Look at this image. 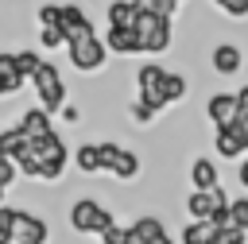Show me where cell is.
Returning a JSON list of instances; mask_svg holds the SVG:
<instances>
[{"label": "cell", "instance_id": "6da1fadb", "mask_svg": "<svg viewBox=\"0 0 248 244\" xmlns=\"http://www.w3.org/2000/svg\"><path fill=\"white\" fill-rule=\"evenodd\" d=\"M186 93H190L186 74H174V70H167V66L155 62V58H147V62L136 66V97H140L143 105H151L155 112L178 105Z\"/></svg>", "mask_w": 248, "mask_h": 244}, {"label": "cell", "instance_id": "7a4b0ae2", "mask_svg": "<svg viewBox=\"0 0 248 244\" xmlns=\"http://www.w3.org/2000/svg\"><path fill=\"white\" fill-rule=\"evenodd\" d=\"M31 89H35L39 108H46L50 116H58V112L70 105L66 74H62V66H58V62H50V58H43V62H39V70L31 74Z\"/></svg>", "mask_w": 248, "mask_h": 244}, {"label": "cell", "instance_id": "3957f363", "mask_svg": "<svg viewBox=\"0 0 248 244\" xmlns=\"http://www.w3.org/2000/svg\"><path fill=\"white\" fill-rule=\"evenodd\" d=\"M66 221H70V229H74L78 236H101L116 217H112V209H108L101 198L78 194V198L70 201V209H66Z\"/></svg>", "mask_w": 248, "mask_h": 244}, {"label": "cell", "instance_id": "277c9868", "mask_svg": "<svg viewBox=\"0 0 248 244\" xmlns=\"http://www.w3.org/2000/svg\"><path fill=\"white\" fill-rule=\"evenodd\" d=\"M66 62H70V70H78L81 77H97V74H105V66H108V46H105V39H101L97 31L78 35V39L66 43Z\"/></svg>", "mask_w": 248, "mask_h": 244}, {"label": "cell", "instance_id": "5b68a950", "mask_svg": "<svg viewBox=\"0 0 248 244\" xmlns=\"http://www.w3.org/2000/svg\"><path fill=\"white\" fill-rule=\"evenodd\" d=\"M136 43H140V54H147V58L167 54L170 43H174V19L140 12V19H136Z\"/></svg>", "mask_w": 248, "mask_h": 244}, {"label": "cell", "instance_id": "8992f818", "mask_svg": "<svg viewBox=\"0 0 248 244\" xmlns=\"http://www.w3.org/2000/svg\"><path fill=\"white\" fill-rule=\"evenodd\" d=\"M97 147H101V174H112L116 182H136L140 178L143 163L132 147H124L116 139H97Z\"/></svg>", "mask_w": 248, "mask_h": 244}, {"label": "cell", "instance_id": "52a82bcc", "mask_svg": "<svg viewBox=\"0 0 248 244\" xmlns=\"http://www.w3.org/2000/svg\"><path fill=\"white\" fill-rule=\"evenodd\" d=\"M225 205H229L225 186H217V190H190V194L182 198L186 221H213V213H217V209H225Z\"/></svg>", "mask_w": 248, "mask_h": 244}, {"label": "cell", "instance_id": "ba28073f", "mask_svg": "<svg viewBox=\"0 0 248 244\" xmlns=\"http://www.w3.org/2000/svg\"><path fill=\"white\" fill-rule=\"evenodd\" d=\"M213 151L225 163H240L248 155V128L240 120H232L229 128H213Z\"/></svg>", "mask_w": 248, "mask_h": 244}, {"label": "cell", "instance_id": "9c48e42d", "mask_svg": "<svg viewBox=\"0 0 248 244\" xmlns=\"http://www.w3.org/2000/svg\"><path fill=\"white\" fill-rule=\"evenodd\" d=\"M209 70L217 77H236L244 70V50L232 43V39H217L213 50H209Z\"/></svg>", "mask_w": 248, "mask_h": 244}, {"label": "cell", "instance_id": "30bf717a", "mask_svg": "<svg viewBox=\"0 0 248 244\" xmlns=\"http://www.w3.org/2000/svg\"><path fill=\"white\" fill-rule=\"evenodd\" d=\"M236 116H240L236 93H209V97H205V120H209L213 128H229Z\"/></svg>", "mask_w": 248, "mask_h": 244}, {"label": "cell", "instance_id": "8fae6325", "mask_svg": "<svg viewBox=\"0 0 248 244\" xmlns=\"http://www.w3.org/2000/svg\"><path fill=\"white\" fill-rule=\"evenodd\" d=\"M12 128H16V136H19V139H39V136L54 132V116H50L46 108H39V105H35V108H23V112H19V120H16Z\"/></svg>", "mask_w": 248, "mask_h": 244}, {"label": "cell", "instance_id": "7c38bea8", "mask_svg": "<svg viewBox=\"0 0 248 244\" xmlns=\"http://www.w3.org/2000/svg\"><path fill=\"white\" fill-rule=\"evenodd\" d=\"M186 178H190V190H217L221 186V167H217L213 155H198V159H190Z\"/></svg>", "mask_w": 248, "mask_h": 244}, {"label": "cell", "instance_id": "4fadbf2b", "mask_svg": "<svg viewBox=\"0 0 248 244\" xmlns=\"http://www.w3.org/2000/svg\"><path fill=\"white\" fill-rule=\"evenodd\" d=\"M27 85V77L16 70V58H12V50H0V101H12V97H19V89Z\"/></svg>", "mask_w": 248, "mask_h": 244}, {"label": "cell", "instance_id": "5bb4252c", "mask_svg": "<svg viewBox=\"0 0 248 244\" xmlns=\"http://www.w3.org/2000/svg\"><path fill=\"white\" fill-rule=\"evenodd\" d=\"M105 46L108 54H120V58H132L140 54V43H136V31H124V27H105Z\"/></svg>", "mask_w": 248, "mask_h": 244}, {"label": "cell", "instance_id": "9a60e30c", "mask_svg": "<svg viewBox=\"0 0 248 244\" xmlns=\"http://www.w3.org/2000/svg\"><path fill=\"white\" fill-rule=\"evenodd\" d=\"M136 19H140V8H136L132 0H108V8H105V23H108V27L136 31Z\"/></svg>", "mask_w": 248, "mask_h": 244}, {"label": "cell", "instance_id": "2e32d148", "mask_svg": "<svg viewBox=\"0 0 248 244\" xmlns=\"http://www.w3.org/2000/svg\"><path fill=\"white\" fill-rule=\"evenodd\" d=\"M174 240L178 244H213L217 240V229L209 221H182V229H178Z\"/></svg>", "mask_w": 248, "mask_h": 244}, {"label": "cell", "instance_id": "e0dca14e", "mask_svg": "<svg viewBox=\"0 0 248 244\" xmlns=\"http://www.w3.org/2000/svg\"><path fill=\"white\" fill-rule=\"evenodd\" d=\"M74 167H78L81 174H101V147H97V143H81V147L74 151Z\"/></svg>", "mask_w": 248, "mask_h": 244}, {"label": "cell", "instance_id": "ac0fdd59", "mask_svg": "<svg viewBox=\"0 0 248 244\" xmlns=\"http://www.w3.org/2000/svg\"><path fill=\"white\" fill-rule=\"evenodd\" d=\"M12 58H16V70L31 81V74L39 70V62H43V54L35 50V46H19V50H12Z\"/></svg>", "mask_w": 248, "mask_h": 244}, {"label": "cell", "instance_id": "d6986e66", "mask_svg": "<svg viewBox=\"0 0 248 244\" xmlns=\"http://www.w3.org/2000/svg\"><path fill=\"white\" fill-rule=\"evenodd\" d=\"M229 225L248 232V194L244 198H229Z\"/></svg>", "mask_w": 248, "mask_h": 244}, {"label": "cell", "instance_id": "ffe728a7", "mask_svg": "<svg viewBox=\"0 0 248 244\" xmlns=\"http://www.w3.org/2000/svg\"><path fill=\"white\" fill-rule=\"evenodd\" d=\"M128 116H132V124H140V128H147V124H155V120H159V112H155L151 105H143L140 97L128 105Z\"/></svg>", "mask_w": 248, "mask_h": 244}, {"label": "cell", "instance_id": "44dd1931", "mask_svg": "<svg viewBox=\"0 0 248 244\" xmlns=\"http://www.w3.org/2000/svg\"><path fill=\"white\" fill-rule=\"evenodd\" d=\"M213 8H221L229 19H248V0H209Z\"/></svg>", "mask_w": 248, "mask_h": 244}, {"label": "cell", "instance_id": "7402d4cb", "mask_svg": "<svg viewBox=\"0 0 248 244\" xmlns=\"http://www.w3.org/2000/svg\"><path fill=\"white\" fill-rule=\"evenodd\" d=\"M39 46H43V50H62L66 39H62L58 27H39Z\"/></svg>", "mask_w": 248, "mask_h": 244}, {"label": "cell", "instance_id": "603a6c76", "mask_svg": "<svg viewBox=\"0 0 248 244\" xmlns=\"http://www.w3.org/2000/svg\"><path fill=\"white\" fill-rule=\"evenodd\" d=\"M132 4H136L140 12H151V15H167V19H174V12H178V8H170L167 0H132Z\"/></svg>", "mask_w": 248, "mask_h": 244}, {"label": "cell", "instance_id": "cb8c5ba5", "mask_svg": "<svg viewBox=\"0 0 248 244\" xmlns=\"http://www.w3.org/2000/svg\"><path fill=\"white\" fill-rule=\"evenodd\" d=\"M101 244H128V225H120V221H112L101 236H97Z\"/></svg>", "mask_w": 248, "mask_h": 244}, {"label": "cell", "instance_id": "d4e9b609", "mask_svg": "<svg viewBox=\"0 0 248 244\" xmlns=\"http://www.w3.org/2000/svg\"><path fill=\"white\" fill-rule=\"evenodd\" d=\"M12 209L16 205H0V244L12 240Z\"/></svg>", "mask_w": 248, "mask_h": 244}, {"label": "cell", "instance_id": "484cf974", "mask_svg": "<svg viewBox=\"0 0 248 244\" xmlns=\"http://www.w3.org/2000/svg\"><path fill=\"white\" fill-rule=\"evenodd\" d=\"M213 244H248V232H240V229H225V232H217Z\"/></svg>", "mask_w": 248, "mask_h": 244}, {"label": "cell", "instance_id": "4316f807", "mask_svg": "<svg viewBox=\"0 0 248 244\" xmlns=\"http://www.w3.org/2000/svg\"><path fill=\"white\" fill-rule=\"evenodd\" d=\"M236 101H240V116H236V120L248 128V85H240V89H236Z\"/></svg>", "mask_w": 248, "mask_h": 244}, {"label": "cell", "instance_id": "83f0119b", "mask_svg": "<svg viewBox=\"0 0 248 244\" xmlns=\"http://www.w3.org/2000/svg\"><path fill=\"white\" fill-rule=\"evenodd\" d=\"M236 182H240V190L248 194V155H244V159L236 163Z\"/></svg>", "mask_w": 248, "mask_h": 244}, {"label": "cell", "instance_id": "f1b7e54d", "mask_svg": "<svg viewBox=\"0 0 248 244\" xmlns=\"http://www.w3.org/2000/svg\"><path fill=\"white\" fill-rule=\"evenodd\" d=\"M58 116H62L66 124H78V120H81V108H78V105H66V108L58 112Z\"/></svg>", "mask_w": 248, "mask_h": 244}, {"label": "cell", "instance_id": "f546056e", "mask_svg": "<svg viewBox=\"0 0 248 244\" xmlns=\"http://www.w3.org/2000/svg\"><path fill=\"white\" fill-rule=\"evenodd\" d=\"M8 147H12V128H0V159H8Z\"/></svg>", "mask_w": 248, "mask_h": 244}, {"label": "cell", "instance_id": "4dcf8cb0", "mask_svg": "<svg viewBox=\"0 0 248 244\" xmlns=\"http://www.w3.org/2000/svg\"><path fill=\"white\" fill-rule=\"evenodd\" d=\"M4 198H8V186H0V205H8V201H4Z\"/></svg>", "mask_w": 248, "mask_h": 244}, {"label": "cell", "instance_id": "1f68e13d", "mask_svg": "<svg viewBox=\"0 0 248 244\" xmlns=\"http://www.w3.org/2000/svg\"><path fill=\"white\" fill-rule=\"evenodd\" d=\"M167 4H170V8H182V4H186V0H167Z\"/></svg>", "mask_w": 248, "mask_h": 244}]
</instances>
